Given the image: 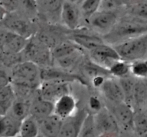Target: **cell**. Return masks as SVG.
<instances>
[{"label":"cell","instance_id":"1","mask_svg":"<svg viewBox=\"0 0 147 137\" xmlns=\"http://www.w3.org/2000/svg\"><path fill=\"white\" fill-rule=\"evenodd\" d=\"M121 60L131 62L146 59L147 53L146 34L123 40L112 45Z\"/></svg>","mask_w":147,"mask_h":137},{"label":"cell","instance_id":"2","mask_svg":"<svg viewBox=\"0 0 147 137\" xmlns=\"http://www.w3.org/2000/svg\"><path fill=\"white\" fill-rule=\"evenodd\" d=\"M146 22L136 20H123L116 22L113 28L106 34V37L109 41H115L114 44L132 37L146 34Z\"/></svg>","mask_w":147,"mask_h":137},{"label":"cell","instance_id":"3","mask_svg":"<svg viewBox=\"0 0 147 137\" xmlns=\"http://www.w3.org/2000/svg\"><path fill=\"white\" fill-rule=\"evenodd\" d=\"M10 79L12 83L25 85L36 88L41 80L40 69L32 62L21 61L14 65Z\"/></svg>","mask_w":147,"mask_h":137},{"label":"cell","instance_id":"4","mask_svg":"<svg viewBox=\"0 0 147 137\" xmlns=\"http://www.w3.org/2000/svg\"><path fill=\"white\" fill-rule=\"evenodd\" d=\"M21 53L27 60L32 62L38 66L48 67L53 61L50 49L37 37L32 36L29 38L25 47Z\"/></svg>","mask_w":147,"mask_h":137},{"label":"cell","instance_id":"5","mask_svg":"<svg viewBox=\"0 0 147 137\" xmlns=\"http://www.w3.org/2000/svg\"><path fill=\"white\" fill-rule=\"evenodd\" d=\"M93 116L96 132L98 136H115L119 134V124L110 110L102 108Z\"/></svg>","mask_w":147,"mask_h":137},{"label":"cell","instance_id":"6","mask_svg":"<svg viewBox=\"0 0 147 137\" xmlns=\"http://www.w3.org/2000/svg\"><path fill=\"white\" fill-rule=\"evenodd\" d=\"M90 57L93 63L108 70L115 61L121 60L114 48L105 43L90 50Z\"/></svg>","mask_w":147,"mask_h":137},{"label":"cell","instance_id":"7","mask_svg":"<svg viewBox=\"0 0 147 137\" xmlns=\"http://www.w3.org/2000/svg\"><path fill=\"white\" fill-rule=\"evenodd\" d=\"M88 112L85 109H81L65 119H63L61 128L58 136L77 137L79 136L83 121Z\"/></svg>","mask_w":147,"mask_h":137},{"label":"cell","instance_id":"8","mask_svg":"<svg viewBox=\"0 0 147 137\" xmlns=\"http://www.w3.org/2000/svg\"><path fill=\"white\" fill-rule=\"evenodd\" d=\"M0 23L11 31L26 38H30L32 36L33 30L31 23L28 20L20 17L16 14H14V12L7 13Z\"/></svg>","mask_w":147,"mask_h":137},{"label":"cell","instance_id":"9","mask_svg":"<svg viewBox=\"0 0 147 137\" xmlns=\"http://www.w3.org/2000/svg\"><path fill=\"white\" fill-rule=\"evenodd\" d=\"M68 83L57 80H44L40 88L39 96L54 103L62 95L68 93Z\"/></svg>","mask_w":147,"mask_h":137},{"label":"cell","instance_id":"10","mask_svg":"<svg viewBox=\"0 0 147 137\" xmlns=\"http://www.w3.org/2000/svg\"><path fill=\"white\" fill-rule=\"evenodd\" d=\"M90 26L100 33L107 34L118 22L117 15L115 12L97 11L89 17Z\"/></svg>","mask_w":147,"mask_h":137},{"label":"cell","instance_id":"11","mask_svg":"<svg viewBox=\"0 0 147 137\" xmlns=\"http://www.w3.org/2000/svg\"><path fill=\"white\" fill-rule=\"evenodd\" d=\"M110 111L117 121L119 126H121L125 130L133 129L134 111L130 105L125 101L115 103L112 108V110Z\"/></svg>","mask_w":147,"mask_h":137},{"label":"cell","instance_id":"12","mask_svg":"<svg viewBox=\"0 0 147 137\" xmlns=\"http://www.w3.org/2000/svg\"><path fill=\"white\" fill-rule=\"evenodd\" d=\"M100 88L104 97L113 104L124 101V93L121 86L119 81L115 79L111 78L105 79Z\"/></svg>","mask_w":147,"mask_h":137},{"label":"cell","instance_id":"13","mask_svg":"<svg viewBox=\"0 0 147 137\" xmlns=\"http://www.w3.org/2000/svg\"><path fill=\"white\" fill-rule=\"evenodd\" d=\"M63 119L55 113L49 115L41 120L37 121L39 134L46 137L58 136Z\"/></svg>","mask_w":147,"mask_h":137},{"label":"cell","instance_id":"14","mask_svg":"<svg viewBox=\"0 0 147 137\" xmlns=\"http://www.w3.org/2000/svg\"><path fill=\"white\" fill-rule=\"evenodd\" d=\"M53 113L57 115L62 119L71 116L76 112V101L70 93L62 95L57 100L55 101Z\"/></svg>","mask_w":147,"mask_h":137},{"label":"cell","instance_id":"15","mask_svg":"<svg viewBox=\"0 0 147 137\" xmlns=\"http://www.w3.org/2000/svg\"><path fill=\"white\" fill-rule=\"evenodd\" d=\"M40 78L44 80H57L62 82H73L75 80H78L85 84L83 79L79 76H76L67 72L66 70L61 68H52V67H44V68L40 70Z\"/></svg>","mask_w":147,"mask_h":137},{"label":"cell","instance_id":"16","mask_svg":"<svg viewBox=\"0 0 147 137\" xmlns=\"http://www.w3.org/2000/svg\"><path fill=\"white\" fill-rule=\"evenodd\" d=\"M60 16L63 22L70 30H76L80 21V11L76 4L65 0L60 9Z\"/></svg>","mask_w":147,"mask_h":137},{"label":"cell","instance_id":"17","mask_svg":"<svg viewBox=\"0 0 147 137\" xmlns=\"http://www.w3.org/2000/svg\"><path fill=\"white\" fill-rule=\"evenodd\" d=\"M53 102L38 96L30 103V115L37 121L53 113Z\"/></svg>","mask_w":147,"mask_h":137},{"label":"cell","instance_id":"18","mask_svg":"<svg viewBox=\"0 0 147 137\" xmlns=\"http://www.w3.org/2000/svg\"><path fill=\"white\" fill-rule=\"evenodd\" d=\"M21 121L7 114L0 118V136H14L20 133Z\"/></svg>","mask_w":147,"mask_h":137},{"label":"cell","instance_id":"19","mask_svg":"<svg viewBox=\"0 0 147 137\" xmlns=\"http://www.w3.org/2000/svg\"><path fill=\"white\" fill-rule=\"evenodd\" d=\"M72 40L80 47L91 50L104 43L101 38L93 34L86 33H75L71 36Z\"/></svg>","mask_w":147,"mask_h":137},{"label":"cell","instance_id":"20","mask_svg":"<svg viewBox=\"0 0 147 137\" xmlns=\"http://www.w3.org/2000/svg\"><path fill=\"white\" fill-rule=\"evenodd\" d=\"M147 99V88L146 82L142 80L136 81L133 92L131 106H137L138 111L145 110Z\"/></svg>","mask_w":147,"mask_h":137},{"label":"cell","instance_id":"21","mask_svg":"<svg viewBox=\"0 0 147 137\" xmlns=\"http://www.w3.org/2000/svg\"><path fill=\"white\" fill-rule=\"evenodd\" d=\"M15 99V94L11 83L0 88V117L8 113Z\"/></svg>","mask_w":147,"mask_h":137},{"label":"cell","instance_id":"22","mask_svg":"<svg viewBox=\"0 0 147 137\" xmlns=\"http://www.w3.org/2000/svg\"><path fill=\"white\" fill-rule=\"evenodd\" d=\"M82 47L78 45L76 43L73 41H62L58 45L52 48L51 51L52 60H55L61 58L65 56L69 55L75 53L77 50H80Z\"/></svg>","mask_w":147,"mask_h":137},{"label":"cell","instance_id":"23","mask_svg":"<svg viewBox=\"0 0 147 137\" xmlns=\"http://www.w3.org/2000/svg\"><path fill=\"white\" fill-rule=\"evenodd\" d=\"M28 40L29 38H26L14 32L1 50L4 53L11 54L21 53L25 47Z\"/></svg>","mask_w":147,"mask_h":137},{"label":"cell","instance_id":"24","mask_svg":"<svg viewBox=\"0 0 147 137\" xmlns=\"http://www.w3.org/2000/svg\"><path fill=\"white\" fill-rule=\"evenodd\" d=\"M22 137H36L39 135V128L37 121L32 116L23 119L20 124V133Z\"/></svg>","mask_w":147,"mask_h":137},{"label":"cell","instance_id":"25","mask_svg":"<svg viewBox=\"0 0 147 137\" xmlns=\"http://www.w3.org/2000/svg\"><path fill=\"white\" fill-rule=\"evenodd\" d=\"M30 103L29 101L15 99L11 105L9 110H11L10 115L17 120L22 121L30 115Z\"/></svg>","mask_w":147,"mask_h":137},{"label":"cell","instance_id":"26","mask_svg":"<svg viewBox=\"0 0 147 137\" xmlns=\"http://www.w3.org/2000/svg\"><path fill=\"white\" fill-rule=\"evenodd\" d=\"M83 50H82V49H80V50H77L76 52L69 55L55 60V61L60 68L67 70L73 68L76 65L80 63L82 58H83Z\"/></svg>","mask_w":147,"mask_h":137},{"label":"cell","instance_id":"27","mask_svg":"<svg viewBox=\"0 0 147 137\" xmlns=\"http://www.w3.org/2000/svg\"><path fill=\"white\" fill-rule=\"evenodd\" d=\"M133 129L139 136H144L147 132V118L146 110L134 111L133 119Z\"/></svg>","mask_w":147,"mask_h":137},{"label":"cell","instance_id":"28","mask_svg":"<svg viewBox=\"0 0 147 137\" xmlns=\"http://www.w3.org/2000/svg\"><path fill=\"white\" fill-rule=\"evenodd\" d=\"M131 63L119 60L115 61L109 68L110 75L119 78L126 77L130 74Z\"/></svg>","mask_w":147,"mask_h":137},{"label":"cell","instance_id":"29","mask_svg":"<svg viewBox=\"0 0 147 137\" xmlns=\"http://www.w3.org/2000/svg\"><path fill=\"white\" fill-rule=\"evenodd\" d=\"M82 72L86 77H88L90 79H92L97 76H105L107 75H110L108 69L103 68V67L95 64L91 60L90 62H86L83 64Z\"/></svg>","mask_w":147,"mask_h":137},{"label":"cell","instance_id":"30","mask_svg":"<svg viewBox=\"0 0 147 137\" xmlns=\"http://www.w3.org/2000/svg\"><path fill=\"white\" fill-rule=\"evenodd\" d=\"M135 83H136V80L132 78L129 77V76L119 78V83H120L123 93H124V101L130 105L131 106L132 103V98H133V92Z\"/></svg>","mask_w":147,"mask_h":137},{"label":"cell","instance_id":"31","mask_svg":"<svg viewBox=\"0 0 147 137\" xmlns=\"http://www.w3.org/2000/svg\"><path fill=\"white\" fill-rule=\"evenodd\" d=\"M37 37L50 50L62 42L59 35H57V34L54 32L42 31L39 33Z\"/></svg>","mask_w":147,"mask_h":137},{"label":"cell","instance_id":"32","mask_svg":"<svg viewBox=\"0 0 147 137\" xmlns=\"http://www.w3.org/2000/svg\"><path fill=\"white\" fill-rule=\"evenodd\" d=\"M97 136L96 126H95L94 116L88 113L83 121L79 136Z\"/></svg>","mask_w":147,"mask_h":137},{"label":"cell","instance_id":"33","mask_svg":"<svg viewBox=\"0 0 147 137\" xmlns=\"http://www.w3.org/2000/svg\"><path fill=\"white\" fill-rule=\"evenodd\" d=\"M130 73L136 78L144 79L147 75V65L146 59L136 60L131 63Z\"/></svg>","mask_w":147,"mask_h":137},{"label":"cell","instance_id":"34","mask_svg":"<svg viewBox=\"0 0 147 137\" xmlns=\"http://www.w3.org/2000/svg\"><path fill=\"white\" fill-rule=\"evenodd\" d=\"M100 0H83L81 4V11L83 15L89 18L98 10Z\"/></svg>","mask_w":147,"mask_h":137},{"label":"cell","instance_id":"35","mask_svg":"<svg viewBox=\"0 0 147 137\" xmlns=\"http://www.w3.org/2000/svg\"><path fill=\"white\" fill-rule=\"evenodd\" d=\"M128 11L131 15L140 19H143L146 21L147 17V9L146 1L137 3L133 5L128 6Z\"/></svg>","mask_w":147,"mask_h":137},{"label":"cell","instance_id":"36","mask_svg":"<svg viewBox=\"0 0 147 137\" xmlns=\"http://www.w3.org/2000/svg\"><path fill=\"white\" fill-rule=\"evenodd\" d=\"M123 6L120 0H100L98 11L115 12L118 9Z\"/></svg>","mask_w":147,"mask_h":137},{"label":"cell","instance_id":"37","mask_svg":"<svg viewBox=\"0 0 147 137\" xmlns=\"http://www.w3.org/2000/svg\"><path fill=\"white\" fill-rule=\"evenodd\" d=\"M65 0H44L43 7L50 13H55L60 11L62 5Z\"/></svg>","mask_w":147,"mask_h":137},{"label":"cell","instance_id":"38","mask_svg":"<svg viewBox=\"0 0 147 137\" xmlns=\"http://www.w3.org/2000/svg\"><path fill=\"white\" fill-rule=\"evenodd\" d=\"M14 33V32L9 30L0 23V50L3 48Z\"/></svg>","mask_w":147,"mask_h":137},{"label":"cell","instance_id":"39","mask_svg":"<svg viewBox=\"0 0 147 137\" xmlns=\"http://www.w3.org/2000/svg\"><path fill=\"white\" fill-rule=\"evenodd\" d=\"M0 5L7 13L15 12L20 7L17 0H0Z\"/></svg>","mask_w":147,"mask_h":137},{"label":"cell","instance_id":"40","mask_svg":"<svg viewBox=\"0 0 147 137\" xmlns=\"http://www.w3.org/2000/svg\"><path fill=\"white\" fill-rule=\"evenodd\" d=\"M19 6H21L25 9L29 11H35L37 8V4L36 0H17Z\"/></svg>","mask_w":147,"mask_h":137},{"label":"cell","instance_id":"41","mask_svg":"<svg viewBox=\"0 0 147 137\" xmlns=\"http://www.w3.org/2000/svg\"><path fill=\"white\" fill-rule=\"evenodd\" d=\"M102 103L99 99L96 96H90L89 99V107L92 111L98 112L102 109Z\"/></svg>","mask_w":147,"mask_h":137},{"label":"cell","instance_id":"42","mask_svg":"<svg viewBox=\"0 0 147 137\" xmlns=\"http://www.w3.org/2000/svg\"><path fill=\"white\" fill-rule=\"evenodd\" d=\"M11 83V79L4 70H0V88Z\"/></svg>","mask_w":147,"mask_h":137},{"label":"cell","instance_id":"43","mask_svg":"<svg viewBox=\"0 0 147 137\" xmlns=\"http://www.w3.org/2000/svg\"><path fill=\"white\" fill-rule=\"evenodd\" d=\"M105 80V77L103 76H97L91 79L93 86L95 88H100Z\"/></svg>","mask_w":147,"mask_h":137},{"label":"cell","instance_id":"44","mask_svg":"<svg viewBox=\"0 0 147 137\" xmlns=\"http://www.w3.org/2000/svg\"><path fill=\"white\" fill-rule=\"evenodd\" d=\"M120 1H121L123 6L128 7V6L133 5V4L142 2V1H146V0H120Z\"/></svg>","mask_w":147,"mask_h":137},{"label":"cell","instance_id":"45","mask_svg":"<svg viewBox=\"0 0 147 137\" xmlns=\"http://www.w3.org/2000/svg\"><path fill=\"white\" fill-rule=\"evenodd\" d=\"M7 13V12L6 11V10L4 9L1 5H0V22H1L3 20V19L4 18V17L6 16Z\"/></svg>","mask_w":147,"mask_h":137},{"label":"cell","instance_id":"46","mask_svg":"<svg viewBox=\"0 0 147 137\" xmlns=\"http://www.w3.org/2000/svg\"><path fill=\"white\" fill-rule=\"evenodd\" d=\"M68 1L72 3H74V4H80V3H81L82 1H83V0H68Z\"/></svg>","mask_w":147,"mask_h":137}]
</instances>
